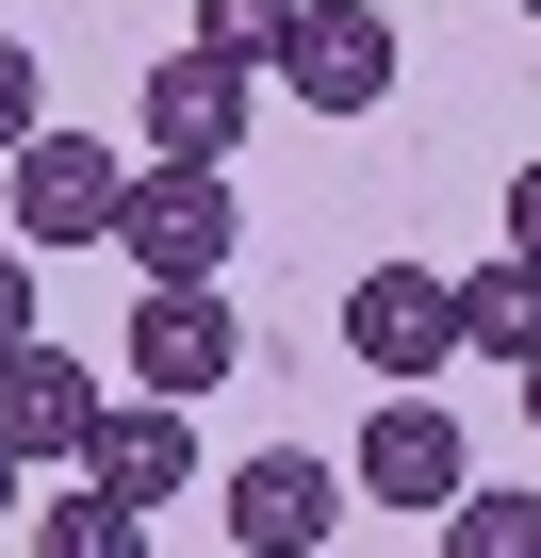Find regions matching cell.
Instances as JSON below:
<instances>
[{"label": "cell", "instance_id": "6da1fadb", "mask_svg": "<svg viewBox=\"0 0 541 558\" xmlns=\"http://www.w3.org/2000/svg\"><path fill=\"white\" fill-rule=\"evenodd\" d=\"M115 246H132V279H213V263L246 246V214H230V165H132V197H115Z\"/></svg>", "mask_w": 541, "mask_h": 558}, {"label": "cell", "instance_id": "7a4b0ae2", "mask_svg": "<svg viewBox=\"0 0 541 558\" xmlns=\"http://www.w3.org/2000/svg\"><path fill=\"white\" fill-rule=\"evenodd\" d=\"M345 362L394 378V395L443 378V362H459V279H427V263H361V279H345Z\"/></svg>", "mask_w": 541, "mask_h": 558}, {"label": "cell", "instance_id": "3957f363", "mask_svg": "<svg viewBox=\"0 0 541 558\" xmlns=\"http://www.w3.org/2000/svg\"><path fill=\"white\" fill-rule=\"evenodd\" d=\"M280 99H296V116H378V99H394V17H378V0H296Z\"/></svg>", "mask_w": 541, "mask_h": 558}, {"label": "cell", "instance_id": "277c9868", "mask_svg": "<svg viewBox=\"0 0 541 558\" xmlns=\"http://www.w3.org/2000/svg\"><path fill=\"white\" fill-rule=\"evenodd\" d=\"M17 165V246H115V197H132V165L99 148V132H34V148H0Z\"/></svg>", "mask_w": 541, "mask_h": 558}, {"label": "cell", "instance_id": "5b68a950", "mask_svg": "<svg viewBox=\"0 0 541 558\" xmlns=\"http://www.w3.org/2000/svg\"><path fill=\"white\" fill-rule=\"evenodd\" d=\"M132 116H148V165H230L246 116H262V66H230V50H164Z\"/></svg>", "mask_w": 541, "mask_h": 558}, {"label": "cell", "instance_id": "8992f818", "mask_svg": "<svg viewBox=\"0 0 541 558\" xmlns=\"http://www.w3.org/2000/svg\"><path fill=\"white\" fill-rule=\"evenodd\" d=\"M230 362H246V329H230L213 279H132V378H148V395H181V411H197Z\"/></svg>", "mask_w": 541, "mask_h": 558}, {"label": "cell", "instance_id": "52a82bcc", "mask_svg": "<svg viewBox=\"0 0 541 558\" xmlns=\"http://www.w3.org/2000/svg\"><path fill=\"white\" fill-rule=\"evenodd\" d=\"M345 476H361L378 509H459V493H476L459 411H427V395H378V411H361V444H345Z\"/></svg>", "mask_w": 541, "mask_h": 558}, {"label": "cell", "instance_id": "ba28073f", "mask_svg": "<svg viewBox=\"0 0 541 558\" xmlns=\"http://www.w3.org/2000/svg\"><path fill=\"white\" fill-rule=\"evenodd\" d=\"M99 411H115V395H99V378H83V362H66L50 329H34V345H0V444H17L34 476H50V460L83 476V444H99Z\"/></svg>", "mask_w": 541, "mask_h": 558}, {"label": "cell", "instance_id": "9c48e42d", "mask_svg": "<svg viewBox=\"0 0 541 558\" xmlns=\"http://www.w3.org/2000/svg\"><path fill=\"white\" fill-rule=\"evenodd\" d=\"M345 493H361V476H329V460H296V444H262V460H230V542H246V558H312V542L345 525Z\"/></svg>", "mask_w": 541, "mask_h": 558}, {"label": "cell", "instance_id": "30bf717a", "mask_svg": "<svg viewBox=\"0 0 541 558\" xmlns=\"http://www.w3.org/2000/svg\"><path fill=\"white\" fill-rule=\"evenodd\" d=\"M83 476H99L115 509L197 493V427H181V395H115V411H99V444H83Z\"/></svg>", "mask_w": 541, "mask_h": 558}, {"label": "cell", "instance_id": "8fae6325", "mask_svg": "<svg viewBox=\"0 0 541 558\" xmlns=\"http://www.w3.org/2000/svg\"><path fill=\"white\" fill-rule=\"evenodd\" d=\"M459 345H476V362H508V378L541 362V263H525V246H492V263L459 279Z\"/></svg>", "mask_w": 541, "mask_h": 558}, {"label": "cell", "instance_id": "7c38bea8", "mask_svg": "<svg viewBox=\"0 0 541 558\" xmlns=\"http://www.w3.org/2000/svg\"><path fill=\"white\" fill-rule=\"evenodd\" d=\"M34 558H148V509H115V493L83 476L66 509H34Z\"/></svg>", "mask_w": 541, "mask_h": 558}, {"label": "cell", "instance_id": "4fadbf2b", "mask_svg": "<svg viewBox=\"0 0 541 558\" xmlns=\"http://www.w3.org/2000/svg\"><path fill=\"white\" fill-rule=\"evenodd\" d=\"M443 558H541V493H459L443 509Z\"/></svg>", "mask_w": 541, "mask_h": 558}, {"label": "cell", "instance_id": "5bb4252c", "mask_svg": "<svg viewBox=\"0 0 541 558\" xmlns=\"http://www.w3.org/2000/svg\"><path fill=\"white\" fill-rule=\"evenodd\" d=\"M280 34H296V0H197V50H230L262 83H280Z\"/></svg>", "mask_w": 541, "mask_h": 558}, {"label": "cell", "instance_id": "9a60e30c", "mask_svg": "<svg viewBox=\"0 0 541 558\" xmlns=\"http://www.w3.org/2000/svg\"><path fill=\"white\" fill-rule=\"evenodd\" d=\"M34 132H50V83H34V50H17V34H0V148H34Z\"/></svg>", "mask_w": 541, "mask_h": 558}, {"label": "cell", "instance_id": "2e32d148", "mask_svg": "<svg viewBox=\"0 0 541 558\" xmlns=\"http://www.w3.org/2000/svg\"><path fill=\"white\" fill-rule=\"evenodd\" d=\"M0 345H34V246L0 230Z\"/></svg>", "mask_w": 541, "mask_h": 558}, {"label": "cell", "instance_id": "e0dca14e", "mask_svg": "<svg viewBox=\"0 0 541 558\" xmlns=\"http://www.w3.org/2000/svg\"><path fill=\"white\" fill-rule=\"evenodd\" d=\"M508 246H525V263H541V165H525V181H508Z\"/></svg>", "mask_w": 541, "mask_h": 558}, {"label": "cell", "instance_id": "ac0fdd59", "mask_svg": "<svg viewBox=\"0 0 541 558\" xmlns=\"http://www.w3.org/2000/svg\"><path fill=\"white\" fill-rule=\"evenodd\" d=\"M17 476H34V460H17V444H0V525H17Z\"/></svg>", "mask_w": 541, "mask_h": 558}, {"label": "cell", "instance_id": "d6986e66", "mask_svg": "<svg viewBox=\"0 0 541 558\" xmlns=\"http://www.w3.org/2000/svg\"><path fill=\"white\" fill-rule=\"evenodd\" d=\"M525 411H541V362H525Z\"/></svg>", "mask_w": 541, "mask_h": 558}]
</instances>
